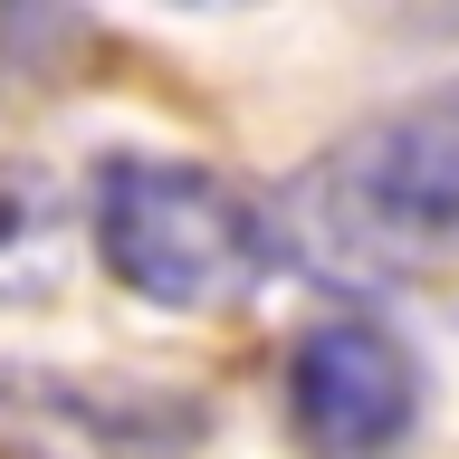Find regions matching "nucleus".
I'll return each mask as SVG.
<instances>
[{"label": "nucleus", "instance_id": "nucleus-1", "mask_svg": "<svg viewBox=\"0 0 459 459\" xmlns=\"http://www.w3.org/2000/svg\"><path fill=\"white\" fill-rule=\"evenodd\" d=\"M96 258L115 278L182 316H221L239 307L268 258L278 230L230 172L211 163H163V153H115L96 172Z\"/></svg>", "mask_w": 459, "mask_h": 459}, {"label": "nucleus", "instance_id": "nucleus-2", "mask_svg": "<svg viewBox=\"0 0 459 459\" xmlns=\"http://www.w3.org/2000/svg\"><path fill=\"white\" fill-rule=\"evenodd\" d=\"M297 221H307V258H325L335 278L430 268L459 239V86L335 143L297 182Z\"/></svg>", "mask_w": 459, "mask_h": 459}, {"label": "nucleus", "instance_id": "nucleus-3", "mask_svg": "<svg viewBox=\"0 0 459 459\" xmlns=\"http://www.w3.org/2000/svg\"><path fill=\"white\" fill-rule=\"evenodd\" d=\"M211 402L134 373H48L0 364V459H192Z\"/></svg>", "mask_w": 459, "mask_h": 459}, {"label": "nucleus", "instance_id": "nucleus-4", "mask_svg": "<svg viewBox=\"0 0 459 459\" xmlns=\"http://www.w3.org/2000/svg\"><path fill=\"white\" fill-rule=\"evenodd\" d=\"M287 421L307 459H393L421 421V364L393 325L335 316L287 354Z\"/></svg>", "mask_w": 459, "mask_h": 459}, {"label": "nucleus", "instance_id": "nucleus-5", "mask_svg": "<svg viewBox=\"0 0 459 459\" xmlns=\"http://www.w3.org/2000/svg\"><path fill=\"white\" fill-rule=\"evenodd\" d=\"M48 230H57L48 182H39V172H0V268H10L20 249H39Z\"/></svg>", "mask_w": 459, "mask_h": 459}]
</instances>
